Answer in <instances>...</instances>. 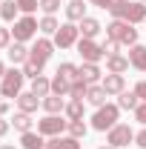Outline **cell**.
Segmentation results:
<instances>
[{
	"label": "cell",
	"instance_id": "44dd1931",
	"mask_svg": "<svg viewBox=\"0 0 146 149\" xmlns=\"http://www.w3.org/2000/svg\"><path fill=\"white\" fill-rule=\"evenodd\" d=\"M77 29L83 32V37H89V40H95V37L100 35V23H97L95 17H83V20H80V26H77Z\"/></svg>",
	"mask_w": 146,
	"mask_h": 149
},
{
	"label": "cell",
	"instance_id": "7c38bea8",
	"mask_svg": "<svg viewBox=\"0 0 146 149\" xmlns=\"http://www.w3.org/2000/svg\"><path fill=\"white\" fill-rule=\"evenodd\" d=\"M100 86L106 89V95H120L123 89H126V80H123V74H106L103 80H100Z\"/></svg>",
	"mask_w": 146,
	"mask_h": 149
},
{
	"label": "cell",
	"instance_id": "83f0119b",
	"mask_svg": "<svg viewBox=\"0 0 146 149\" xmlns=\"http://www.w3.org/2000/svg\"><path fill=\"white\" fill-rule=\"evenodd\" d=\"M66 115H69V120H83V100H69Z\"/></svg>",
	"mask_w": 146,
	"mask_h": 149
},
{
	"label": "cell",
	"instance_id": "ba28073f",
	"mask_svg": "<svg viewBox=\"0 0 146 149\" xmlns=\"http://www.w3.org/2000/svg\"><path fill=\"white\" fill-rule=\"evenodd\" d=\"M77 55L83 57V63H97V60H103V46H97L95 40H89V37H80L77 40Z\"/></svg>",
	"mask_w": 146,
	"mask_h": 149
},
{
	"label": "cell",
	"instance_id": "836d02e7",
	"mask_svg": "<svg viewBox=\"0 0 146 149\" xmlns=\"http://www.w3.org/2000/svg\"><path fill=\"white\" fill-rule=\"evenodd\" d=\"M117 49H120V43H117V40H112V37L103 40V55H106V57H109V55H117Z\"/></svg>",
	"mask_w": 146,
	"mask_h": 149
},
{
	"label": "cell",
	"instance_id": "f546056e",
	"mask_svg": "<svg viewBox=\"0 0 146 149\" xmlns=\"http://www.w3.org/2000/svg\"><path fill=\"white\" fill-rule=\"evenodd\" d=\"M37 26H40V32H43V35H55L57 29H60V23L55 20V15H46V17L40 20Z\"/></svg>",
	"mask_w": 146,
	"mask_h": 149
},
{
	"label": "cell",
	"instance_id": "d590c367",
	"mask_svg": "<svg viewBox=\"0 0 146 149\" xmlns=\"http://www.w3.org/2000/svg\"><path fill=\"white\" fill-rule=\"evenodd\" d=\"M12 46V29H0V49Z\"/></svg>",
	"mask_w": 146,
	"mask_h": 149
},
{
	"label": "cell",
	"instance_id": "f1b7e54d",
	"mask_svg": "<svg viewBox=\"0 0 146 149\" xmlns=\"http://www.w3.org/2000/svg\"><path fill=\"white\" fill-rule=\"evenodd\" d=\"M57 74H63L66 80H77V77H80V66H74V63H60V66H57Z\"/></svg>",
	"mask_w": 146,
	"mask_h": 149
},
{
	"label": "cell",
	"instance_id": "7dc6e473",
	"mask_svg": "<svg viewBox=\"0 0 146 149\" xmlns=\"http://www.w3.org/2000/svg\"><path fill=\"white\" fill-rule=\"evenodd\" d=\"M0 3H3V0H0Z\"/></svg>",
	"mask_w": 146,
	"mask_h": 149
},
{
	"label": "cell",
	"instance_id": "603a6c76",
	"mask_svg": "<svg viewBox=\"0 0 146 149\" xmlns=\"http://www.w3.org/2000/svg\"><path fill=\"white\" fill-rule=\"evenodd\" d=\"M66 17L72 20H77V23H80V20L86 17V6H83V0H72V3H69V6H66Z\"/></svg>",
	"mask_w": 146,
	"mask_h": 149
},
{
	"label": "cell",
	"instance_id": "9c48e42d",
	"mask_svg": "<svg viewBox=\"0 0 146 149\" xmlns=\"http://www.w3.org/2000/svg\"><path fill=\"white\" fill-rule=\"evenodd\" d=\"M52 52H55V43L46 40V37H40V40H35V46L29 49V60H35V63H40V66H46V60L52 57Z\"/></svg>",
	"mask_w": 146,
	"mask_h": 149
},
{
	"label": "cell",
	"instance_id": "cb8c5ba5",
	"mask_svg": "<svg viewBox=\"0 0 146 149\" xmlns=\"http://www.w3.org/2000/svg\"><path fill=\"white\" fill-rule=\"evenodd\" d=\"M17 12H20L17 0H3V3H0V17L6 20V23H12V20L17 17Z\"/></svg>",
	"mask_w": 146,
	"mask_h": 149
},
{
	"label": "cell",
	"instance_id": "30bf717a",
	"mask_svg": "<svg viewBox=\"0 0 146 149\" xmlns=\"http://www.w3.org/2000/svg\"><path fill=\"white\" fill-rule=\"evenodd\" d=\"M77 35H80V29H77L74 23H63V26L55 32V46L69 49V46H74V43H77Z\"/></svg>",
	"mask_w": 146,
	"mask_h": 149
},
{
	"label": "cell",
	"instance_id": "3957f363",
	"mask_svg": "<svg viewBox=\"0 0 146 149\" xmlns=\"http://www.w3.org/2000/svg\"><path fill=\"white\" fill-rule=\"evenodd\" d=\"M117 115H120V106H117V103H106V106H100V109L95 112V118H92V129L109 132L112 126L117 123Z\"/></svg>",
	"mask_w": 146,
	"mask_h": 149
},
{
	"label": "cell",
	"instance_id": "ac0fdd59",
	"mask_svg": "<svg viewBox=\"0 0 146 149\" xmlns=\"http://www.w3.org/2000/svg\"><path fill=\"white\" fill-rule=\"evenodd\" d=\"M29 92H35L37 97H46V95H52V80L46 77V74H40V77H35L32 80V89Z\"/></svg>",
	"mask_w": 146,
	"mask_h": 149
},
{
	"label": "cell",
	"instance_id": "7a4b0ae2",
	"mask_svg": "<svg viewBox=\"0 0 146 149\" xmlns=\"http://www.w3.org/2000/svg\"><path fill=\"white\" fill-rule=\"evenodd\" d=\"M106 37L123 43V46H135L138 43V32L132 29V23H126V20H112L106 26Z\"/></svg>",
	"mask_w": 146,
	"mask_h": 149
},
{
	"label": "cell",
	"instance_id": "9a60e30c",
	"mask_svg": "<svg viewBox=\"0 0 146 149\" xmlns=\"http://www.w3.org/2000/svg\"><path fill=\"white\" fill-rule=\"evenodd\" d=\"M6 55H9V60H12L15 66H17V63H26V60H29V49H26L23 43H17V40H15V43L6 49Z\"/></svg>",
	"mask_w": 146,
	"mask_h": 149
},
{
	"label": "cell",
	"instance_id": "277c9868",
	"mask_svg": "<svg viewBox=\"0 0 146 149\" xmlns=\"http://www.w3.org/2000/svg\"><path fill=\"white\" fill-rule=\"evenodd\" d=\"M23 80H26V74L20 69H6L3 80H0V95L3 97H17L23 92Z\"/></svg>",
	"mask_w": 146,
	"mask_h": 149
},
{
	"label": "cell",
	"instance_id": "1f68e13d",
	"mask_svg": "<svg viewBox=\"0 0 146 149\" xmlns=\"http://www.w3.org/2000/svg\"><path fill=\"white\" fill-rule=\"evenodd\" d=\"M66 129H69V135H72V138H77V141H80V138L86 135V123H83V120H69V126H66Z\"/></svg>",
	"mask_w": 146,
	"mask_h": 149
},
{
	"label": "cell",
	"instance_id": "8d00e7d4",
	"mask_svg": "<svg viewBox=\"0 0 146 149\" xmlns=\"http://www.w3.org/2000/svg\"><path fill=\"white\" fill-rule=\"evenodd\" d=\"M135 120H138V123H143V126H146V103H140V106L135 109Z\"/></svg>",
	"mask_w": 146,
	"mask_h": 149
},
{
	"label": "cell",
	"instance_id": "4dcf8cb0",
	"mask_svg": "<svg viewBox=\"0 0 146 149\" xmlns=\"http://www.w3.org/2000/svg\"><path fill=\"white\" fill-rule=\"evenodd\" d=\"M23 74L35 80V77H40V74H43V66H40V63H35V60H26V63H23Z\"/></svg>",
	"mask_w": 146,
	"mask_h": 149
},
{
	"label": "cell",
	"instance_id": "74e56055",
	"mask_svg": "<svg viewBox=\"0 0 146 149\" xmlns=\"http://www.w3.org/2000/svg\"><path fill=\"white\" fill-rule=\"evenodd\" d=\"M135 95L140 97V103H146V80H140V83L135 86Z\"/></svg>",
	"mask_w": 146,
	"mask_h": 149
},
{
	"label": "cell",
	"instance_id": "f35d334b",
	"mask_svg": "<svg viewBox=\"0 0 146 149\" xmlns=\"http://www.w3.org/2000/svg\"><path fill=\"white\" fill-rule=\"evenodd\" d=\"M135 141H138V146H140V149H146V126L135 135Z\"/></svg>",
	"mask_w": 146,
	"mask_h": 149
},
{
	"label": "cell",
	"instance_id": "8fae6325",
	"mask_svg": "<svg viewBox=\"0 0 146 149\" xmlns=\"http://www.w3.org/2000/svg\"><path fill=\"white\" fill-rule=\"evenodd\" d=\"M15 100H17V109H20V112L32 115V112H37V106H40V100H43V97H37L35 92H20Z\"/></svg>",
	"mask_w": 146,
	"mask_h": 149
},
{
	"label": "cell",
	"instance_id": "6da1fadb",
	"mask_svg": "<svg viewBox=\"0 0 146 149\" xmlns=\"http://www.w3.org/2000/svg\"><path fill=\"white\" fill-rule=\"evenodd\" d=\"M112 17L115 20H126V23H140V20H146V3H140V0H115L109 6Z\"/></svg>",
	"mask_w": 146,
	"mask_h": 149
},
{
	"label": "cell",
	"instance_id": "b9f144b4",
	"mask_svg": "<svg viewBox=\"0 0 146 149\" xmlns=\"http://www.w3.org/2000/svg\"><path fill=\"white\" fill-rule=\"evenodd\" d=\"M9 126H12V123H9V120H3V118H0V138H3V135H9Z\"/></svg>",
	"mask_w": 146,
	"mask_h": 149
},
{
	"label": "cell",
	"instance_id": "4fadbf2b",
	"mask_svg": "<svg viewBox=\"0 0 146 149\" xmlns=\"http://www.w3.org/2000/svg\"><path fill=\"white\" fill-rule=\"evenodd\" d=\"M129 66L138 69V72H146V46L135 43V46L129 49Z\"/></svg>",
	"mask_w": 146,
	"mask_h": 149
},
{
	"label": "cell",
	"instance_id": "e575fe53",
	"mask_svg": "<svg viewBox=\"0 0 146 149\" xmlns=\"http://www.w3.org/2000/svg\"><path fill=\"white\" fill-rule=\"evenodd\" d=\"M40 9H43L46 15H55L57 9H60V0H40Z\"/></svg>",
	"mask_w": 146,
	"mask_h": 149
},
{
	"label": "cell",
	"instance_id": "c3c4849f",
	"mask_svg": "<svg viewBox=\"0 0 146 149\" xmlns=\"http://www.w3.org/2000/svg\"><path fill=\"white\" fill-rule=\"evenodd\" d=\"M143 23H146V20H143Z\"/></svg>",
	"mask_w": 146,
	"mask_h": 149
},
{
	"label": "cell",
	"instance_id": "484cf974",
	"mask_svg": "<svg viewBox=\"0 0 146 149\" xmlns=\"http://www.w3.org/2000/svg\"><path fill=\"white\" fill-rule=\"evenodd\" d=\"M86 92H89V83H86L83 77L72 80V92H69V97H72V100H83V97H86Z\"/></svg>",
	"mask_w": 146,
	"mask_h": 149
},
{
	"label": "cell",
	"instance_id": "ee69618b",
	"mask_svg": "<svg viewBox=\"0 0 146 149\" xmlns=\"http://www.w3.org/2000/svg\"><path fill=\"white\" fill-rule=\"evenodd\" d=\"M0 149H15V146H9V143H6V146H0Z\"/></svg>",
	"mask_w": 146,
	"mask_h": 149
},
{
	"label": "cell",
	"instance_id": "ab89813d",
	"mask_svg": "<svg viewBox=\"0 0 146 149\" xmlns=\"http://www.w3.org/2000/svg\"><path fill=\"white\" fill-rule=\"evenodd\" d=\"M89 3H92V6H97V9H109L115 0H89Z\"/></svg>",
	"mask_w": 146,
	"mask_h": 149
},
{
	"label": "cell",
	"instance_id": "bcb514c9",
	"mask_svg": "<svg viewBox=\"0 0 146 149\" xmlns=\"http://www.w3.org/2000/svg\"><path fill=\"white\" fill-rule=\"evenodd\" d=\"M140 3H146V0H140Z\"/></svg>",
	"mask_w": 146,
	"mask_h": 149
},
{
	"label": "cell",
	"instance_id": "ffe728a7",
	"mask_svg": "<svg viewBox=\"0 0 146 149\" xmlns=\"http://www.w3.org/2000/svg\"><path fill=\"white\" fill-rule=\"evenodd\" d=\"M117 106H120V109H126V112H135L138 106H140V97H138L135 92H126V89H123L120 97H117Z\"/></svg>",
	"mask_w": 146,
	"mask_h": 149
},
{
	"label": "cell",
	"instance_id": "8992f818",
	"mask_svg": "<svg viewBox=\"0 0 146 149\" xmlns=\"http://www.w3.org/2000/svg\"><path fill=\"white\" fill-rule=\"evenodd\" d=\"M132 141H135V132L129 129V123H115V126L106 132V143H109V146L123 149L126 143H132Z\"/></svg>",
	"mask_w": 146,
	"mask_h": 149
},
{
	"label": "cell",
	"instance_id": "5b68a950",
	"mask_svg": "<svg viewBox=\"0 0 146 149\" xmlns=\"http://www.w3.org/2000/svg\"><path fill=\"white\" fill-rule=\"evenodd\" d=\"M37 20L32 17V15H26V17L15 20V29H12V37L17 40V43H26V40H32V37L37 35Z\"/></svg>",
	"mask_w": 146,
	"mask_h": 149
},
{
	"label": "cell",
	"instance_id": "d6986e66",
	"mask_svg": "<svg viewBox=\"0 0 146 149\" xmlns=\"http://www.w3.org/2000/svg\"><path fill=\"white\" fill-rule=\"evenodd\" d=\"M20 143H23V149H43V146H46V141H43L40 132H23Z\"/></svg>",
	"mask_w": 146,
	"mask_h": 149
},
{
	"label": "cell",
	"instance_id": "7402d4cb",
	"mask_svg": "<svg viewBox=\"0 0 146 149\" xmlns=\"http://www.w3.org/2000/svg\"><path fill=\"white\" fill-rule=\"evenodd\" d=\"M69 92H72V80H66L63 74H55V77H52V95H60V97H66Z\"/></svg>",
	"mask_w": 146,
	"mask_h": 149
},
{
	"label": "cell",
	"instance_id": "4316f807",
	"mask_svg": "<svg viewBox=\"0 0 146 149\" xmlns=\"http://www.w3.org/2000/svg\"><path fill=\"white\" fill-rule=\"evenodd\" d=\"M80 77H83L86 83L100 80V69H97V63H83V66H80Z\"/></svg>",
	"mask_w": 146,
	"mask_h": 149
},
{
	"label": "cell",
	"instance_id": "5bb4252c",
	"mask_svg": "<svg viewBox=\"0 0 146 149\" xmlns=\"http://www.w3.org/2000/svg\"><path fill=\"white\" fill-rule=\"evenodd\" d=\"M40 106L49 112V115H60V112H66V100H63L60 95H46V97L40 100Z\"/></svg>",
	"mask_w": 146,
	"mask_h": 149
},
{
	"label": "cell",
	"instance_id": "f6af8a7d",
	"mask_svg": "<svg viewBox=\"0 0 146 149\" xmlns=\"http://www.w3.org/2000/svg\"><path fill=\"white\" fill-rule=\"evenodd\" d=\"M100 149H117V146H100Z\"/></svg>",
	"mask_w": 146,
	"mask_h": 149
},
{
	"label": "cell",
	"instance_id": "e0dca14e",
	"mask_svg": "<svg viewBox=\"0 0 146 149\" xmlns=\"http://www.w3.org/2000/svg\"><path fill=\"white\" fill-rule=\"evenodd\" d=\"M106 69H109L112 74H123L129 69V57H123V55H109V57H106Z\"/></svg>",
	"mask_w": 146,
	"mask_h": 149
},
{
	"label": "cell",
	"instance_id": "d6a6232c",
	"mask_svg": "<svg viewBox=\"0 0 146 149\" xmlns=\"http://www.w3.org/2000/svg\"><path fill=\"white\" fill-rule=\"evenodd\" d=\"M20 12H26V15H32L35 9H40V0H17Z\"/></svg>",
	"mask_w": 146,
	"mask_h": 149
},
{
	"label": "cell",
	"instance_id": "52a82bcc",
	"mask_svg": "<svg viewBox=\"0 0 146 149\" xmlns=\"http://www.w3.org/2000/svg\"><path fill=\"white\" fill-rule=\"evenodd\" d=\"M66 126H69V120H63L60 115H46V118L37 123V132H40L43 138H57V135H63Z\"/></svg>",
	"mask_w": 146,
	"mask_h": 149
},
{
	"label": "cell",
	"instance_id": "2e32d148",
	"mask_svg": "<svg viewBox=\"0 0 146 149\" xmlns=\"http://www.w3.org/2000/svg\"><path fill=\"white\" fill-rule=\"evenodd\" d=\"M106 97H109V95H106V89H103V86H95V83H89L86 100H89L92 106H97V109H100V106H106Z\"/></svg>",
	"mask_w": 146,
	"mask_h": 149
},
{
	"label": "cell",
	"instance_id": "60d3db41",
	"mask_svg": "<svg viewBox=\"0 0 146 149\" xmlns=\"http://www.w3.org/2000/svg\"><path fill=\"white\" fill-rule=\"evenodd\" d=\"M6 112H9V97H3V95H0V118H3Z\"/></svg>",
	"mask_w": 146,
	"mask_h": 149
},
{
	"label": "cell",
	"instance_id": "7bdbcfd3",
	"mask_svg": "<svg viewBox=\"0 0 146 149\" xmlns=\"http://www.w3.org/2000/svg\"><path fill=\"white\" fill-rule=\"evenodd\" d=\"M3 74H6V66H3V63H0V80H3Z\"/></svg>",
	"mask_w": 146,
	"mask_h": 149
},
{
	"label": "cell",
	"instance_id": "d4e9b609",
	"mask_svg": "<svg viewBox=\"0 0 146 149\" xmlns=\"http://www.w3.org/2000/svg\"><path fill=\"white\" fill-rule=\"evenodd\" d=\"M12 126L23 135V132H32V126H35V120H32V115H26V112H17L15 115V120H12Z\"/></svg>",
	"mask_w": 146,
	"mask_h": 149
}]
</instances>
